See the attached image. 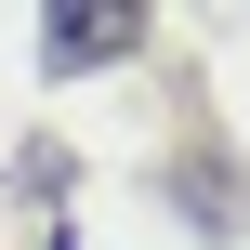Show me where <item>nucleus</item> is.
<instances>
[{
    "mask_svg": "<svg viewBox=\"0 0 250 250\" xmlns=\"http://www.w3.org/2000/svg\"><path fill=\"white\" fill-rule=\"evenodd\" d=\"M119 40H132L119 13H53V26H40V53H53V66H92V53H119Z\"/></svg>",
    "mask_w": 250,
    "mask_h": 250,
    "instance_id": "1",
    "label": "nucleus"
}]
</instances>
